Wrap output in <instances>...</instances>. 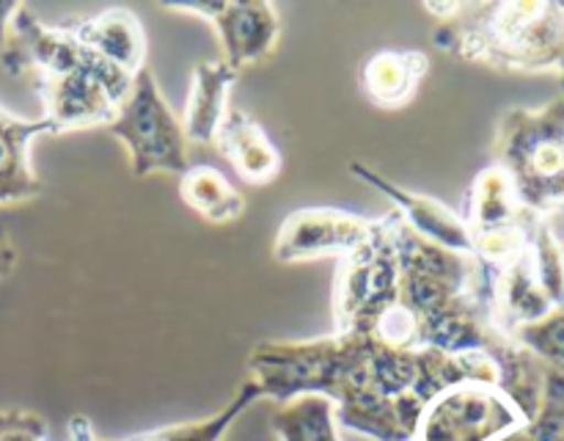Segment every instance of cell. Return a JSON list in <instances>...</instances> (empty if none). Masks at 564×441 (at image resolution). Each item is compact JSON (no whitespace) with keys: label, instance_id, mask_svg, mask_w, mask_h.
<instances>
[{"label":"cell","instance_id":"3","mask_svg":"<svg viewBox=\"0 0 564 441\" xmlns=\"http://www.w3.org/2000/svg\"><path fill=\"white\" fill-rule=\"evenodd\" d=\"M105 130L124 143L135 176L154 171L182 176L191 169V141L182 130V119L169 108L149 66L138 72L130 94Z\"/></svg>","mask_w":564,"mask_h":441},{"label":"cell","instance_id":"9","mask_svg":"<svg viewBox=\"0 0 564 441\" xmlns=\"http://www.w3.org/2000/svg\"><path fill=\"white\" fill-rule=\"evenodd\" d=\"M83 47L127 77L147 69V33L130 9H108L102 14L72 20Z\"/></svg>","mask_w":564,"mask_h":441},{"label":"cell","instance_id":"18","mask_svg":"<svg viewBox=\"0 0 564 441\" xmlns=\"http://www.w3.org/2000/svg\"><path fill=\"white\" fill-rule=\"evenodd\" d=\"M14 265H17L14 246H11L9 235L0 229V279H6V276L11 273V270H14Z\"/></svg>","mask_w":564,"mask_h":441},{"label":"cell","instance_id":"8","mask_svg":"<svg viewBox=\"0 0 564 441\" xmlns=\"http://www.w3.org/2000/svg\"><path fill=\"white\" fill-rule=\"evenodd\" d=\"M352 174L361 176L367 185H372L375 191H380L383 196H389L394 202L397 213L402 215L408 226L416 232L424 240L435 243V246L446 248V251L455 254H474V240L471 232H468L463 215H457L455 209L441 204L438 198H430L424 193H411L405 187L394 185L386 176H380L375 169H367L361 163L350 165Z\"/></svg>","mask_w":564,"mask_h":441},{"label":"cell","instance_id":"11","mask_svg":"<svg viewBox=\"0 0 564 441\" xmlns=\"http://www.w3.org/2000/svg\"><path fill=\"white\" fill-rule=\"evenodd\" d=\"M215 149L229 160L231 169L248 185H268L281 171V152L268 132L246 114V110L229 108L224 125L215 136Z\"/></svg>","mask_w":564,"mask_h":441},{"label":"cell","instance_id":"21","mask_svg":"<svg viewBox=\"0 0 564 441\" xmlns=\"http://www.w3.org/2000/svg\"><path fill=\"white\" fill-rule=\"evenodd\" d=\"M562 246H564V243H562Z\"/></svg>","mask_w":564,"mask_h":441},{"label":"cell","instance_id":"16","mask_svg":"<svg viewBox=\"0 0 564 441\" xmlns=\"http://www.w3.org/2000/svg\"><path fill=\"white\" fill-rule=\"evenodd\" d=\"M532 257L538 281L556 309L564 306V246L551 232L549 220L540 218L532 229Z\"/></svg>","mask_w":564,"mask_h":441},{"label":"cell","instance_id":"15","mask_svg":"<svg viewBox=\"0 0 564 441\" xmlns=\"http://www.w3.org/2000/svg\"><path fill=\"white\" fill-rule=\"evenodd\" d=\"M180 196L209 224H231L246 213L242 193L213 165H191L180 176Z\"/></svg>","mask_w":564,"mask_h":441},{"label":"cell","instance_id":"6","mask_svg":"<svg viewBox=\"0 0 564 441\" xmlns=\"http://www.w3.org/2000/svg\"><path fill=\"white\" fill-rule=\"evenodd\" d=\"M378 229V218L336 207H303L286 215L275 235L273 257L279 262H308L323 257H347Z\"/></svg>","mask_w":564,"mask_h":441},{"label":"cell","instance_id":"10","mask_svg":"<svg viewBox=\"0 0 564 441\" xmlns=\"http://www.w3.org/2000/svg\"><path fill=\"white\" fill-rule=\"evenodd\" d=\"M430 72V55L422 50L380 47L367 55L358 72L364 97L378 108H405L419 94Z\"/></svg>","mask_w":564,"mask_h":441},{"label":"cell","instance_id":"13","mask_svg":"<svg viewBox=\"0 0 564 441\" xmlns=\"http://www.w3.org/2000/svg\"><path fill=\"white\" fill-rule=\"evenodd\" d=\"M44 132H55L47 119L25 121L0 108V204L28 202L42 193V182L31 169L28 147Z\"/></svg>","mask_w":564,"mask_h":441},{"label":"cell","instance_id":"19","mask_svg":"<svg viewBox=\"0 0 564 441\" xmlns=\"http://www.w3.org/2000/svg\"><path fill=\"white\" fill-rule=\"evenodd\" d=\"M20 6L22 3H0V50H3L6 36H9V25L17 11H20Z\"/></svg>","mask_w":564,"mask_h":441},{"label":"cell","instance_id":"7","mask_svg":"<svg viewBox=\"0 0 564 441\" xmlns=\"http://www.w3.org/2000/svg\"><path fill=\"white\" fill-rule=\"evenodd\" d=\"M163 9L207 20L218 33L224 61L237 72L268 58L281 36L279 14L270 3H163Z\"/></svg>","mask_w":564,"mask_h":441},{"label":"cell","instance_id":"2","mask_svg":"<svg viewBox=\"0 0 564 441\" xmlns=\"http://www.w3.org/2000/svg\"><path fill=\"white\" fill-rule=\"evenodd\" d=\"M494 154L496 165L510 174L523 209L538 218L564 209V94L538 110H505Z\"/></svg>","mask_w":564,"mask_h":441},{"label":"cell","instance_id":"17","mask_svg":"<svg viewBox=\"0 0 564 441\" xmlns=\"http://www.w3.org/2000/svg\"><path fill=\"white\" fill-rule=\"evenodd\" d=\"M0 441H44L42 419L25 411L0 413Z\"/></svg>","mask_w":564,"mask_h":441},{"label":"cell","instance_id":"20","mask_svg":"<svg viewBox=\"0 0 564 441\" xmlns=\"http://www.w3.org/2000/svg\"><path fill=\"white\" fill-rule=\"evenodd\" d=\"M496 441H534L532 435H529V430H527V424H523V428H518V430H512V433H507V435H501V439H496Z\"/></svg>","mask_w":564,"mask_h":441},{"label":"cell","instance_id":"1","mask_svg":"<svg viewBox=\"0 0 564 441\" xmlns=\"http://www.w3.org/2000/svg\"><path fill=\"white\" fill-rule=\"evenodd\" d=\"M441 53L496 69H564V6L460 3L433 33Z\"/></svg>","mask_w":564,"mask_h":441},{"label":"cell","instance_id":"12","mask_svg":"<svg viewBox=\"0 0 564 441\" xmlns=\"http://www.w3.org/2000/svg\"><path fill=\"white\" fill-rule=\"evenodd\" d=\"M240 72L231 69L224 58L202 61L193 69L191 94H187L185 114H182V130L191 143L209 147L215 143L218 127L229 114V94Z\"/></svg>","mask_w":564,"mask_h":441},{"label":"cell","instance_id":"4","mask_svg":"<svg viewBox=\"0 0 564 441\" xmlns=\"http://www.w3.org/2000/svg\"><path fill=\"white\" fill-rule=\"evenodd\" d=\"M400 301V257L389 215L378 218L375 235L339 259L334 284L336 334H364L378 314Z\"/></svg>","mask_w":564,"mask_h":441},{"label":"cell","instance_id":"5","mask_svg":"<svg viewBox=\"0 0 564 441\" xmlns=\"http://www.w3.org/2000/svg\"><path fill=\"white\" fill-rule=\"evenodd\" d=\"M523 424V413L499 386L460 384L435 397L419 441H496Z\"/></svg>","mask_w":564,"mask_h":441},{"label":"cell","instance_id":"14","mask_svg":"<svg viewBox=\"0 0 564 441\" xmlns=\"http://www.w3.org/2000/svg\"><path fill=\"white\" fill-rule=\"evenodd\" d=\"M527 215L529 209L521 207L516 185L501 165L494 163L474 176L466 193V213H463L471 237L501 229V226H512Z\"/></svg>","mask_w":564,"mask_h":441}]
</instances>
